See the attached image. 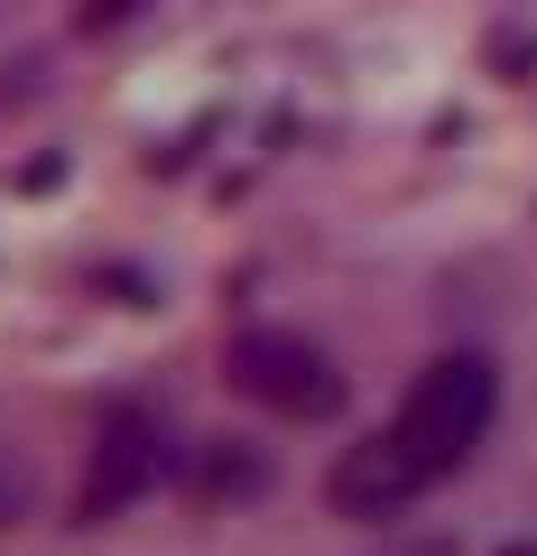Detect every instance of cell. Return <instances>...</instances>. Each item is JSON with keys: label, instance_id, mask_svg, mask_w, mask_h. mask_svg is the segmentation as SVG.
<instances>
[{"label": "cell", "instance_id": "obj_8", "mask_svg": "<svg viewBox=\"0 0 537 556\" xmlns=\"http://www.w3.org/2000/svg\"><path fill=\"white\" fill-rule=\"evenodd\" d=\"M408 556H455V547H445V538H436V547H408Z\"/></svg>", "mask_w": 537, "mask_h": 556}, {"label": "cell", "instance_id": "obj_1", "mask_svg": "<svg viewBox=\"0 0 537 556\" xmlns=\"http://www.w3.org/2000/svg\"><path fill=\"white\" fill-rule=\"evenodd\" d=\"M491 417H500V371L482 353H436L408 380V399H398V417L380 437H389L398 464L436 492V482H455L463 464H473V445L491 437Z\"/></svg>", "mask_w": 537, "mask_h": 556}, {"label": "cell", "instance_id": "obj_5", "mask_svg": "<svg viewBox=\"0 0 537 556\" xmlns=\"http://www.w3.org/2000/svg\"><path fill=\"white\" fill-rule=\"evenodd\" d=\"M204 492H259V464L232 455V445H214V455H204Z\"/></svg>", "mask_w": 537, "mask_h": 556}, {"label": "cell", "instance_id": "obj_3", "mask_svg": "<svg viewBox=\"0 0 537 556\" xmlns=\"http://www.w3.org/2000/svg\"><path fill=\"white\" fill-rule=\"evenodd\" d=\"M167 473V427L149 408H112L93 437V464H84V492H75V519L84 529H102V519H120L140 492H158Z\"/></svg>", "mask_w": 537, "mask_h": 556}, {"label": "cell", "instance_id": "obj_4", "mask_svg": "<svg viewBox=\"0 0 537 556\" xmlns=\"http://www.w3.org/2000/svg\"><path fill=\"white\" fill-rule=\"evenodd\" d=\"M324 501H334L343 519H398L408 501H426V482L398 464V445H389V437H361L353 455L324 473Z\"/></svg>", "mask_w": 537, "mask_h": 556}, {"label": "cell", "instance_id": "obj_7", "mask_svg": "<svg viewBox=\"0 0 537 556\" xmlns=\"http://www.w3.org/2000/svg\"><path fill=\"white\" fill-rule=\"evenodd\" d=\"M10 519H20V482L0 473V529H10Z\"/></svg>", "mask_w": 537, "mask_h": 556}, {"label": "cell", "instance_id": "obj_2", "mask_svg": "<svg viewBox=\"0 0 537 556\" xmlns=\"http://www.w3.org/2000/svg\"><path fill=\"white\" fill-rule=\"evenodd\" d=\"M222 371H232V390L251 399V408L287 417V427H324V417L343 408L334 353H324V343H306V334H287V325H251V334H232Z\"/></svg>", "mask_w": 537, "mask_h": 556}, {"label": "cell", "instance_id": "obj_6", "mask_svg": "<svg viewBox=\"0 0 537 556\" xmlns=\"http://www.w3.org/2000/svg\"><path fill=\"white\" fill-rule=\"evenodd\" d=\"M130 10H149V0H84V28H120Z\"/></svg>", "mask_w": 537, "mask_h": 556}]
</instances>
